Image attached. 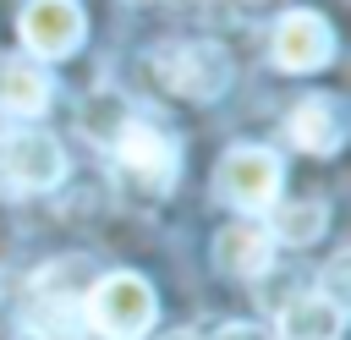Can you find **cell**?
I'll list each match as a JSON object with an SVG mask.
<instances>
[{"label":"cell","instance_id":"6da1fadb","mask_svg":"<svg viewBox=\"0 0 351 340\" xmlns=\"http://www.w3.org/2000/svg\"><path fill=\"white\" fill-rule=\"evenodd\" d=\"M110 154H115L121 181L137 186V192H148V197L170 192L176 175H181V143L154 115H126L115 126V137H110Z\"/></svg>","mask_w":351,"mask_h":340},{"label":"cell","instance_id":"7a4b0ae2","mask_svg":"<svg viewBox=\"0 0 351 340\" xmlns=\"http://www.w3.org/2000/svg\"><path fill=\"white\" fill-rule=\"evenodd\" d=\"M82 313H88V324H93L99 340H143V335L154 329L159 296H154V285H148L143 274L115 269V274H104V280L88 285Z\"/></svg>","mask_w":351,"mask_h":340},{"label":"cell","instance_id":"3957f363","mask_svg":"<svg viewBox=\"0 0 351 340\" xmlns=\"http://www.w3.org/2000/svg\"><path fill=\"white\" fill-rule=\"evenodd\" d=\"M60 175H66V148L49 132H38V126L0 132V192L5 197L49 192V186H60Z\"/></svg>","mask_w":351,"mask_h":340},{"label":"cell","instance_id":"277c9868","mask_svg":"<svg viewBox=\"0 0 351 340\" xmlns=\"http://www.w3.org/2000/svg\"><path fill=\"white\" fill-rule=\"evenodd\" d=\"M280 181H285V165H280V154L263 148V143H236V148L219 159V170H214L219 197H225L230 208H241V214L274 208V203H280Z\"/></svg>","mask_w":351,"mask_h":340},{"label":"cell","instance_id":"5b68a950","mask_svg":"<svg viewBox=\"0 0 351 340\" xmlns=\"http://www.w3.org/2000/svg\"><path fill=\"white\" fill-rule=\"evenodd\" d=\"M154 77L176 93V99H192V104H208L230 88V55L219 44H165L154 49Z\"/></svg>","mask_w":351,"mask_h":340},{"label":"cell","instance_id":"8992f818","mask_svg":"<svg viewBox=\"0 0 351 340\" xmlns=\"http://www.w3.org/2000/svg\"><path fill=\"white\" fill-rule=\"evenodd\" d=\"M16 33H22V44L33 55L60 60L88 38V16H82L77 0H27L22 16H16Z\"/></svg>","mask_w":351,"mask_h":340},{"label":"cell","instance_id":"52a82bcc","mask_svg":"<svg viewBox=\"0 0 351 340\" xmlns=\"http://www.w3.org/2000/svg\"><path fill=\"white\" fill-rule=\"evenodd\" d=\"M274 66L280 71H324L335 60V27L318 16V11H285L274 22Z\"/></svg>","mask_w":351,"mask_h":340},{"label":"cell","instance_id":"ba28073f","mask_svg":"<svg viewBox=\"0 0 351 340\" xmlns=\"http://www.w3.org/2000/svg\"><path fill=\"white\" fill-rule=\"evenodd\" d=\"M285 137H291L302 154L329 159V154L346 143V110H340V99H335V93H307V99H296V110L285 115Z\"/></svg>","mask_w":351,"mask_h":340},{"label":"cell","instance_id":"9c48e42d","mask_svg":"<svg viewBox=\"0 0 351 340\" xmlns=\"http://www.w3.org/2000/svg\"><path fill=\"white\" fill-rule=\"evenodd\" d=\"M274 263V236L263 219H236L214 236V269L230 280H258Z\"/></svg>","mask_w":351,"mask_h":340},{"label":"cell","instance_id":"30bf717a","mask_svg":"<svg viewBox=\"0 0 351 340\" xmlns=\"http://www.w3.org/2000/svg\"><path fill=\"white\" fill-rule=\"evenodd\" d=\"M49 93H55V82H49L44 60L16 55V60H5V66H0V110H5V115L33 121V115H44V110H49Z\"/></svg>","mask_w":351,"mask_h":340},{"label":"cell","instance_id":"8fae6325","mask_svg":"<svg viewBox=\"0 0 351 340\" xmlns=\"http://www.w3.org/2000/svg\"><path fill=\"white\" fill-rule=\"evenodd\" d=\"M346 329V302H329L324 291L291 296L280 307V340H340Z\"/></svg>","mask_w":351,"mask_h":340},{"label":"cell","instance_id":"7c38bea8","mask_svg":"<svg viewBox=\"0 0 351 340\" xmlns=\"http://www.w3.org/2000/svg\"><path fill=\"white\" fill-rule=\"evenodd\" d=\"M324 225H329V203L324 197H296V203H280L274 208L269 236L285 241V247H307V241L324 236Z\"/></svg>","mask_w":351,"mask_h":340},{"label":"cell","instance_id":"4fadbf2b","mask_svg":"<svg viewBox=\"0 0 351 340\" xmlns=\"http://www.w3.org/2000/svg\"><path fill=\"white\" fill-rule=\"evenodd\" d=\"M88 263L82 258H55L49 269H38V280H33V296L44 302V307H82V296H88Z\"/></svg>","mask_w":351,"mask_h":340},{"label":"cell","instance_id":"5bb4252c","mask_svg":"<svg viewBox=\"0 0 351 340\" xmlns=\"http://www.w3.org/2000/svg\"><path fill=\"white\" fill-rule=\"evenodd\" d=\"M126 115H132V110H126L115 93H99L93 104H82V126H88V132H99V143H110V137H115V126H121Z\"/></svg>","mask_w":351,"mask_h":340},{"label":"cell","instance_id":"9a60e30c","mask_svg":"<svg viewBox=\"0 0 351 340\" xmlns=\"http://www.w3.org/2000/svg\"><path fill=\"white\" fill-rule=\"evenodd\" d=\"M346 269H351V252H335V263L324 269V285H329L324 296H329V302H340V285H346Z\"/></svg>","mask_w":351,"mask_h":340},{"label":"cell","instance_id":"2e32d148","mask_svg":"<svg viewBox=\"0 0 351 340\" xmlns=\"http://www.w3.org/2000/svg\"><path fill=\"white\" fill-rule=\"evenodd\" d=\"M214 340H263V329H252V324H225Z\"/></svg>","mask_w":351,"mask_h":340},{"label":"cell","instance_id":"e0dca14e","mask_svg":"<svg viewBox=\"0 0 351 340\" xmlns=\"http://www.w3.org/2000/svg\"><path fill=\"white\" fill-rule=\"evenodd\" d=\"M16 340H55V335H44V329H22Z\"/></svg>","mask_w":351,"mask_h":340},{"label":"cell","instance_id":"ac0fdd59","mask_svg":"<svg viewBox=\"0 0 351 340\" xmlns=\"http://www.w3.org/2000/svg\"><path fill=\"white\" fill-rule=\"evenodd\" d=\"M165 340H203V335H192V329H176V335H165Z\"/></svg>","mask_w":351,"mask_h":340}]
</instances>
